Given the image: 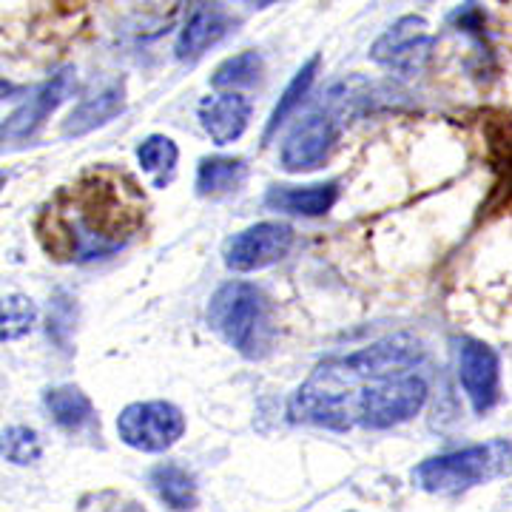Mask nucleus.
Here are the masks:
<instances>
[{
	"instance_id": "4be33fe9",
	"label": "nucleus",
	"mask_w": 512,
	"mask_h": 512,
	"mask_svg": "<svg viewBox=\"0 0 512 512\" xmlns=\"http://www.w3.org/2000/svg\"><path fill=\"white\" fill-rule=\"evenodd\" d=\"M43 453V444H40V436H37L32 427H23V424H15V427H6L3 430V458L12 461V464H32Z\"/></svg>"
},
{
	"instance_id": "4468645a",
	"label": "nucleus",
	"mask_w": 512,
	"mask_h": 512,
	"mask_svg": "<svg viewBox=\"0 0 512 512\" xmlns=\"http://www.w3.org/2000/svg\"><path fill=\"white\" fill-rule=\"evenodd\" d=\"M339 200V185H274L265 194V205L285 214H299V217H322Z\"/></svg>"
},
{
	"instance_id": "412c9836",
	"label": "nucleus",
	"mask_w": 512,
	"mask_h": 512,
	"mask_svg": "<svg viewBox=\"0 0 512 512\" xmlns=\"http://www.w3.org/2000/svg\"><path fill=\"white\" fill-rule=\"evenodd\" d=\"M37 319V308L32 305V299L20 296V293H12L3 299V316H0V339L3 342H15L20 336H26Z\"/></svg>"
},
{
	"instance_id": "a211bd4d",
	"label": "nucleus",
	"mask_w": 512,
	"mask_h": 512,
	"mask_svg": "<svg viewBox=\"0 0 512 512\" xmlns=\"http://www.w3.org/2000/svg\"><path fill=\"white\" fill-rule=\"evenodd\" d=\"M177 160H180V148L165 134H151L137 148V163L143 165L146 174L154 177V188H165L171 183Z\"/></svg>"
},
{
	"instance_id": "9b49d317",
	"label": "nucleus",
	"mask_w": 512,
	"mask_h": 512,
	"mask_svg": "<svg viewBox=\"0 0 512 512\" xmlns=\"http://www.w3.org/2000/svg\"><path fill=\"white\" fill-rule=\"evenodd\" d=\"M231 29V18L220 3H194L180 37H177V60H197L211 46H217Z\"/></svg>"
},
{
	"instance_id": "423d86ee",
	"label": "nucleus",
	"mask_w": 512,
	"mask_h": 512,
	"mask_svg": "<svg viewBox=\"0 0 512 512\" xmlns=\"http://www.w3.org/2000/svg\"><path fill=\"white\" fill-rule=\"evenodd\" d=\"M293 245V228L288 222H256L225 242V265L237 274L271 268L285 259Z\"/></svg>"
},
{
	"instance_id": "aec40b11",
	"label": "nucleus",
	"mask_w": 512,
	"mask_h": 512,
	"mask_svg": "<svg viewBox=\"0 0 512 512\" xmlns=\"http://www.w3.org/2000/svg\"><path fill=\"white\" fill-rule=\"evenodd\" d=\"M262 74V57L256 52H239V55L228 57L225 63L217 66V72L211 77L214 89H239V86H254Z\"/></svg>"
},
{
	"instance_id": "2eb2a0df",
	"label": "nucleus",
	"mask_w": 512,
	"mask_h": 512,
	"mask_svg": "<svg viewBox=\"0 0 512 512\" xmlns=\"http://www.w3.org/2000/svg\"><path fill=\"white\" fill-rule=\"evenodd\" d=\"M123 109H126V83L117 80V83H111L109 89H103L100 94L86 97V100L66 117L63 134H66V137H83V134H89L94 128L111 123L117 114H123Z\"/></svg>"
},
{
	"instance_id": "0eeeda50",
	"label": "nucleus",
	"mask_w": 512,
	"mask_h": 512,
	"mask_svg": "<svg viewBox=\"0 0 512 512\" xmlns=\"http://www.w3.org/2000/svg\"><path fill=\"white\" fill-rule=\"evenodd\" d=\"M430 49H433V37L427 32V20L419 15H404L373 43L370 57L387 69L416 74L427 63Z\"/></svg>"
},
{
	"instance_id": "1a4fd4ad",
	"label": "nucleus",
	"mask_w": 512,
	"mask_h": 512,
	"mask_svg": "<svg viewBox=\"0 0 512 512\" xmlns=\"http://www.w3.org/2000/svg\"><path fill=\"white\" fill-rule=\"evenodd\" d=\"M458 379L478 416L490 413L501 396V367L490 345L478 339H461L458 348Z\"/></svg>"
},
{
	"instance_id": "f3484780",
	"label": "nucleus",
	"mask_w": 512,
	"mask_h": 512,
	"mask_svg": "<svg viewBox=\"0 0 512 512\" xmlns=\"http://www.w3.org/2000/svg\"><path fill=\"white\" fill-rule=\"evenodd\" d=\"M248 165L239 157H202L197 168V194L200 197H220L231 194L245 183Z\"/></svg>"
},
{
	"instance_id": "20e7f679",
	"label": "nucleus",
	"mask_w": 512,
	"mask_h": 512,
	"mask_svg": "<svg viewBox=\"0 0 512 512\" xmlns=\"http://www.w3.org/2000/svg\"><path fill=\"white\" fill-rule=\"evenodd\" d=\"M512 473V441L495 439L421 461L413 481L424 493L456 495Z\"/></svg>"
},
{
	"instance_id": "5701e85b",
	"label": "nucleus",
	"mask_w": 512,
	"mask_h": 512,
	"mask_svg": "<svg viewBox=\"0 0 512 512\" xmlns=\"http://www.w3.org/2000/svg\"><path fill=\"white\" fill-rule=\"evenodd\" d=\"M72 305H63L60 299L52 302V311H49V336H55L60 345H66V336L72 330Z\"/></svg>"
},
{
	"instance_id": "6e6552de",
	"label": "nucleus",
	"mask_w": 512,
	"mask_h": 512,
	"mask_svg": "<svg viewBox=\"0 0 512 512\" xmlns=\"http://www.w3.org/2000/svg\"><path fill=\"white\" fill-rule=\"evenodd\" d=\"M74 86H77V77H74L72 66H66V69L52 74L40 89L32 92V97L20 109H15L3 120V143H23V140L35 137L40 126L74 92Z\"/></svg>"
},
{
	"instance_id": "f03ea898",
	"label": "nucleus",
	"mask_w": 512,
	"mask_h": 512,
	"mask_svg": "<svg viewBox=\"0 0 512 512\" xmlns=\"http://www.w3.org/2000/svg\"><path fill=\"white\" fill-rule=\"evenodd\" d=\"M146 225L143 188L117 168H94L60 188L37 217V239L60 262H94L123 251Z\"/></svg>"
},
{
	"instance_id": "f257e3e1",
	"label": "nucleus",
	"mask_w": 512,
	"mask_h": 512,
	"mask_svg": "<svg viewBox=\"0 0 512 512\" xmlns=\"http://www.w3.org/2000/svg\"><path fill=\"white\" fill-rule=\"evenodd\" d=\"M424 348L413 336H387L313 370L288 402L293 424L325 430H387L416 419L427 404V382L416 373Z\"/></svg>"
},
{
	"instance_id": "6ab92c4d",
	"label": "nucleus",
	"mask_w": 512,
	"mask_h": 512,
	"mask_svg": "<svg viewBox=\"0 0 512 512\" xmlns=\"http://www.w3.org/2000/svg\"><path fill=\"white\" fill-rule=\"evenodd\" d=\"M319 63H322V57L313 55L311 60L299 69V72L293 74V80L288 83V89L282 92L279 103H276V109L271 111V120H268V126H265V143H268L276 131H279V126L291 117L293 111H296V106L308 97L313 80H316V72H319Z\"/></svg>"
},
{
	"instance_id": "39448f33",
	"label": "nucleus",
	"mask_w": 512,
	"mask_h": 512,
	"mask_svg": "<svg viewBox=\"0 0 512 512\" xmlns=\"http://www.w3.org/2000/svg\"><path fill=\"white\" fill-rule=\"evenodd\" d=\"M183 433V410L171 402H134L117 416V436L140 453H165Z\"/></svg>"
},
{
	"instance_id": "dca6fc26",
	"label": "nucleus",
	"mask_w": 512,
	"mask_h": 512,
	"mask_svg": "<svg viewBox=\"0 0 512 512\" xmlns=\"http://www.w3.org/2000/svg\"><path fill=\"white\" fill-rule=\"evenodd\" d=\"M148 484L157 493V498L163 501L168 510L188 512L197 507V484L194 476L183 470L180 464H157L148 473Z\"/></svg>"
},
{
	"instance_id": "9d476101",
	"label": "nucleus",
	"mask_w": 512,
	"mask_h": 512,
	"mask_svg": "<svg viewBox=\"0 0 512 512\" xmlns=\"http://www.w3.org/2000/svg\"><path fill=\"white\" fill-rule=\"evenodd\" d=\"M339 123L333 117V111H313L308 117H302L291 134L285 137L282 146V165L285 171H313L325 163L330 146L336 143Z\"/></svg>"
},
{
	"instance_id": "7ed1b4c3",
	"label": "nucleus",
	"mask_w": 512,
	"mask_h": 512,
	"mask_svg": "<svg viewBox=\"0 0 512 512\" xmlns=\"http://www.w3.org/2000/svg\"><path fill=\"white\" fill-rule=\"evenodd\" d=\"M208 325L245 359L265 356L274 339L271 302L251 282L222 285L208 302Z\"/></svg>"
},
{
	"instance_id": "ddd939ff",
	"label": "nucleus",
	"mask_w": 512,
	"mask_h": 512,
	"mask_svg": "<svg viewBox=\"0 0 512 512\" xmlns=\"http://www.w3.org/2000/svg\"><path fill=\"white\" fill-rule=\"evenodd\" d=\"M43 402H46V410L52 413L57 427H63L72 436L74 433L77 436H92L94 430H100V419H97L92 399L74 384L49 387Z\"/></svg>"
},
{
	"instance_id": "f8f14e48",
	"label": "nucleus",
	"mask_w": 512,
	"mask_h": 512,
	"mask_svg": "<svg viewBox=\"0 0 512 512\" xmlns=\"http://www.w3.org/2000/svg\"><path fill=\"white\" fill-rule=\"evenodd\" d=\"M200 123L217 146L237 143L251 123V100L237 92L205 97L200 103Z\"/></svg>"
}]
</instances>
